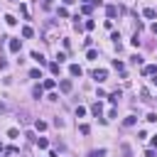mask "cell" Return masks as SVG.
Returning <instances> with one entry per match:
<instances>
[{
	"label": "cell",
	"instance_id": "obj_29",
	"mask_svg": "<svg viewBox=\"0 0 157 157\" xmlns=\"http://www.w3.org/2000/svg\"><path fill=\"white\" fill-rule=\"evenodd\" d=\"M83 27H86V29H93V27H96V22H93V20H86V25H83Z\"/></svg>",
	"mask_w": 157,
	"mask_h": 157
},
{
	"label": "cell",
	"instance_id": "obj_35",
	"mask_svg": "<svg viewBox=\"0 0 157 157\" xmlns=\"http://www.w3.org/2000/svg\"><path fill=\"white\" fill-rule=\"evenodd\" d=\"M152 147H157V135H155V137H152Z\"/></svg>",
	"mask_w": 157,
	"mask_h": 157
},
{
	"label": "cell",
	"instance_id": "obj_18",
	"mask_svg": "<svg viewBox=\"0 0 157 157\" xmlns=\"http://www.w3.org/2000/svg\"><path fill=\"white\" fill-rule=\"evenodd\" d=\"M81 10H83V15H91V10H93V5H91V2H86V5L81 7Z\"/></svg>",
	"mask_w": 157,
	"mask_h": 157
},
{
	"label": "cell",
	"instance_id": "obj_25",
	"mask_svg": "<svg viewBox=\"0 0 157 157\" xmlns=\"http://www.w3.org/2000/svg\"><path fill=\"white\" fill-rule=\"evenodd\" d=\"M86 56H88V59H98V52H96V49H88V54H86Z\"/></svg>",
	"mask_w": 157,
	"mask_h": 157
},
{
	"label": "cell",
	"instance_id": "obj_5",
	"mask_svg": "<svg viewBox=\"0 0 157 157\" xmlns=\"http://www.w3.org/2000/svg\"><path fill=\"white\" fill-rule=\"evenodd\" d=\"M142 15H145L147 20H155V17H157V10H152V7H145V10H142Z\"/></svg>",
	"mask_w": 157,
	"mask_h": 157
},
{
	"label": "cell",
	"instance_id": "obj_15",
	"mask_svg": "<svg viewBox=\"0 0 157 157\" xmlns=\"http://www.w3.org/2000/svg\"><path fill=\"white\" fill-rule=\"evenodd\" d=\"M54 83H56L54 78H44V83H42V88H54Z\"/></svg>",
	"mask_w": 157,
	"mask_h": 157
},
{
	"label": "cell",
	"instance_id": "obj_19",
	"mask_svg": "<svg viewBox=\"0 0 157 157\" xmlns=\"http://www.w3.org/2000/svg\"><path fill=\"white\" fill-rule=\"evenodd\" d=\"M113 66H115V69H118V71H125V64H123V61H118V59H115V61H113Z\"/></svg>",
	"mask_w": 157,
	"mask_h": 157
},
{
	"label": "cell",
	"instance_id": "obj_7",
	"mask_svg": "<svg viewBox=\"0 0 157 157\" xmlns=\"http://www.w3.org/2000/svg\"><path fill=\"white\" fill-rule=\"evenodd\" d=\"M91 113H93L96 118H101V113H103V105H101V103H93V105H91Z\"/></svg>",
	"mask_w": 157,
	"mask_h": 157
},
{
	"label": "cell",
	"instance_id": "obj_24",
	"mask_svg": "<svg viewBox=\"0 0 157 157\" xmlns=\"http://www.w3.org/2000/svg\"><path fill=\"white\" fill-rule=\"evenodd\" d=\"M5 22H7V25H10V27H12V25H17V20H15V17H12V15H7V17H5Z\"/></svg>",
	"mask_w": 157,
	"mask_h": 157
},
{
	"label": "cell",
	"instance_id": "obj_27",
	"mask_svg": "<svg viewBox=\"0 0 157 157\" xmlns=\"http://www.w3.org/2000/svg\"><path fill=\"white\" fill-rule=\"evenodd\" d=\"M78 130H81V132H83V135H88V132H91V128H88V125H86V123H83V125H78Z\"/></svg>",
	"mask_w": 157,
	"mask_h": 157
},
{
	"label": "cell",
	"instance_id": "obj_31",
	"mask_svg": "<svg viewBox=\"0 0 157 157\" xmlns=\"http://www.w3.org/2000/svg\"><path fill=\"white\" fill-rule=\"evenodd\" d=\"M140 96H142V101H152V98H150V93H147V91H145V88H142V91H140Z\"/></svg>",
	"mask_w": 157,
	"mask_h": 157
},
{
	"label": "cell",
	"instance_id": "obj_16",
	"mask_svg": "<svg viewBox=\"0 0 157 157\" xmlns=\"http://www.w3.org/2000/svg\"><path fill=\"white\" fill-rule=\"evenodd\" d=\"M49 71H52V74H59V61H52V64H49Z\"/></svg>",
	"mask_w": 157,
	"mask_h": 157
},
{
	"label": "cell",
	"instance_id": "obj_9",
	"mask_svg": "<svg viewBox=\"0 0 157 157\" xmlns=\"http://www.w3.org/2000/svg\"><path fill=\"white\" fill-rule=\"evenodd\" d=\"M135 123H137V118H135V115H128V118L123 120V125H125V128H132Z\"/></svg>",
	"mask_w": 157,
	"mask_h": 157
},
{
	"label": "cell",
	"instance_id": "obj_30",
	"mask_svg": "<svg viewBox=\"0 0 157 157\" xmlns=\"http://www.w3.org/2000/svg\"><path fill=\"white\" fill-rule=\"evenodd\" d=\"M130 42H132V47H140V37H137V34H132V39H130Z\"/></svg>",
	"mask_w": 157,
	"mask_h": 157
},
{
	"label": "cell",
	"instance_id": "obj_8",
	"mask_svg": "<svg viewBox=\"0 0 157 157\" xmlns=\"http://www.w3.org/2000/svg\"><path fill=\"white\" fill-rule=\"evenodd\" d=\"M105 15H108V17L113 20V17L118 15V7H115V5H108V7H105Z\"/></svg>",
	"mask_w": 157,
	"mask_h": 157
},
{
	"label": "cell",
	"instance_id": "obj_37",
	"mask_svg": "<svg viewBox=\"0 0 157 157\" xmlns=\"http://www.w3.org/2000/svg\"><path fill=\"white\" fill-rule=\"evenodd\" d=\"M155 83H157V78H155Z\"/></svg>",
	"mask_w": 157,
	"mask_h": 157
},
{
	"label": "cell",
	"instance_id": "obj_28",
	"mask_svg": "<svg viewBox=\"0 0 157 157\" xmlns=\"http://www.w3.org/2000/svg\"><path fill=\"white\" fill-rule=\"evenodd\" d=\"M5 155H17V147H12V145H10V147H5Z\"/></svg>",
	"mask_w": 157,
	"mask_h": 157
},
{
	"label": "cell",
	"instance_id": "obj_33",
	"mask_svg": "<svg viewBox=\"0 0 157 157\" xmlns=\"http://www.w3.org/2000/svg\"><path fill=\"white\" fill-rule=\"evenodd\" d=\"M0 69H7V61H5L2 56H0Z\"/></svg>",
	"mask_w": 157,
	"mask_h": 157
},
{
	"label": "cell",
	"instance_id": "obj_4",
	"mask_svg": "<svg viewBox=\"0 0 157 157\" xmlns=\"http://www.w3.org/2000/svg\"><path fill=\"white\" fill-rule=\"evenodd\" d=\"M59 88H61L64 93H69V91H71V81H69V78H61V81H59Z\"/></svg>",
	"mask_w": 157,
	"mask_h": 157
},
{
	"label": "cell",
	"instance_id": "obj_23",
	"mask_svg": "<svg viewBox=\"0 0 157 157\" xmlns=\"http://www.w3.org/2000/svg\"><path fill=\"white\" fill-rule=\"evenodd\" d=\"M37 145H39V147H49V142H47V137H37Z\"/></svg>",
	"mask_w": 157,
	"mask_h": 157
},
{
	"label": "cell",
	"instance_id": "obj_6",
	"mask_svg": "<svg viewBox=\"0 0 157 157\" xmlns=\"http://www.w3.org/2000/svg\"><path fill=\"white\" fill-rule=\"evenodd\" d=\"M69 74H71V76H81L83 71H81V66H78V64H71V66H69Z\"/></svg>",
	"mask_w": 157,
	"mask_h": 157
},
{
	"label": "cell",
	"instance_id": "obj_22",
	"mask_svg": "<svg viewBox=\"0 0 157 157\" xmlns=\"http://www.w3.org/2000/svg\"><path fill=\"white\" fill-rule=\"evenodd\" d=\"M17 135H20L17 128H10V130H7V137H17Z\"/></svg>",
	"mask_w": 157,
	"mask_h": 157
},
{
	"label": "cell",
	"instance_id": "obj_32",
	"mask_svg": "<svg viewBox=\"0 0 157 157\" xmlns=\"http://www.w3.org/2000/svg\"><path fill=\"white\" fill-rule=\"evenodd\" d=\"M54 125H56V128H61V125H64V118H59V115H56V118H54Z\"/></svg>",
	"mask_w": 157,
	"mask_h": 157
},
{
	"label": "cell",
	"instance_id": "obj_2",
	"mask_svg": "<svg viewBox=\"0 0 157 157\" xmlns=\"http://www.w3.org/2000/svg\"><path fill=\"white\" fill-rule=\"evenodd\" d=\"M7 47H10V52H12V54H17V52H20V47H22V42H20V39H10V42H7Z\"/></svg>",
	"mask_w": 157,
	"mask_h": 157
},
{
	"label": "cell",
	"instance_id": "obj_21",
	"mask_svg": "<svg viewBox=\"0 0 157 157\" xmlns=\"http://www.w3.org/2000/svg\"><path fill=\"white\" fill-rule=\"evenodd\" d=\"M34 128H37V130H47V123H44V120H37Z\"/></svg>",
	"mask_w": 157,
	"mask_h": 157
},
{
	"label": "cell",
	"instance_id": "obj_3",
	"mask_svg": "<svg viewBox=\"0 0 157 157\" xmlns=\"http://www.w3.org/2000/svg\"><path fill=\"white\" fill-rule=\"evenodd\" d=\"M142 74H145V76H157V66H155V64H150V66H145V69H142Z\"/></svg>",
	"mask_w": 157,
	"mask_h": 157
},
{
	"label": "cell",
	"instance_id": "obj_14",
	"mask_svg": "<svg viewBox=\"0 0 157 157\" xmlns=\"http://www.w3.org/2000/svg\"><path fill=\"white\" fill-rule=\"evenodd\" d=\"M118 98H120V91H113V93H110V96H108V101H110V103H113V105H115V103H118Z\"/></svg>",
	"mask_w": 157,
	"mask_h": 157
},
{
	"label": "cell",
	"instance_id": "obj_17",
	"mask_svg": "<svg viewBox=\"0 0 157 157\" xmlns=\"http://www.w3.org/2000/svg\"><path fill=\"white\" fill-rule=\"evenodd\" d=\"M120 150H123V157H132V152H130L128 145H120Z\"/></svg>",
	"mask_w": 157,
	"mask_h": 157
},
{
	"label": "cell",
	"instance_id": "obj_1",
	"mask_svg": "<svg viewBox=\"0 0 157 157\" xmlns=\"http://www.w3.org/2000/svg\"><path fill=\"white\" fill-rule=\"evenodd\" d=\"M105 76H108V71H105V69H96V71H93L96 83H103V81H105Z\"/></svg>",
	"mask_w": 157,
	"mask_h": 157
},
{
	"label": "cell",
	"instance_id": "obj_36",
	"mask_svg": "<svg viewBox=\"0 0 157 157\" xmlns=\"http://www.w3.org/2000/svg\"><path fill=\"white\" fill-rule=\"evenodd\" d=\"M44 7H52V0H44Z\"/></svg>",
	"mask_w": 157,
	"mask_h": 157
},
{
	"label": "cell",
	"instance_id": "obj_12",
	"mask_svg": "<svg viewBox=\"0 0 157 157\" xmlns=\"http://www.w3.org/2000/svg\"><path fill=\"white\" fill-rule=\"evenodd\" d=\"M32 59H34L37 64H47V61H44V56H42L39 52H32Z\"/></svg>",
	"mask_w": 157,
	"mask_h": 157
},
{
	"label": "cell",
	"instance_id": "obj_10",
	"mask_svg": "<svg viewBox=\"0 0 157 157\" xmlns=\"http://www.w3.org/2000/svg\"><path fill=\"white\" fill-rule=\"evenodd\" d=\"M32 34H34V29H32V27H27V25H25V27H22V37H25V39H29V37H32Z\"/></svg>",
	"mask_w": 157,
	"mask_h": 157
},
{
	"label": "cell",
	"instance_id": "obj_13",
	"mask_svg": "<svg viewBox=\"0 0 157 157\" xmlns=\"http://www.w3.org/2000/svg\"><path fill=\"white\" fill-rule=\"evenodd\" d=\"M42 93H44L42 86H34V88H32V96H34V98H42Z\"/></svg>",
	"mask_w": 157,
	"mask_h": 157
},
{
	"label": "cell",
	"instance_id": "obj_26",
	"mask_svg": "<svg viewBox=\"0 0 157 157\" xmlns=\"http://www.w3.org/2000/svg\"><path fill=\"white\" fill-rule=\"evenodd\" d=\"M29 76H32V78H42V74H39V69H32V71H29Z\"/></svg>",
	"mask_w": 157,
	"mask_h": 157
},
{
	"label": "cell",
	"instance_id": "obj_34",
	"mask_svg": "<svg viewBox=\"0 0 157 157\" xmlns=\"http://www.w3.org/2000/svg\"><path fill=\"white\" fill-rule=\"evenodd\" d=\"M150 29H152V34H157V22H152V27H150Z\"/></svg>",
	"mask_w": 157,
	"mask_h": 157
},
{
	"label": "cell",
	"instance_id": "obj_11",
	"mask_svg": "<svg viewBox=\"0 0 157 157\" xmlns=\"http://www.w3.org/2000/svg\"><path fill=\"white\" fill-rule=\"evenodd\" d=\"M88 157H105V150H103V147H101V150H91Z\"/></svg>",
	"mask_w": 157,
	"mask_h": 157
},
{
	"label": "cell",
	"instance_id": "obj_20",
	"mask_svg": "<svg viewBox=\"0 0 157 157\" xmlns=\"http://www.w3.org/2000/svg\"><path fill=\"white\" fill-rule=\"evenodd\" d=\"M83 115H86V108L78 105V108H76V118H83Z\"/></svg>",
	"mask_w": 157,
	"mask_h": 157
}]
</instances>
